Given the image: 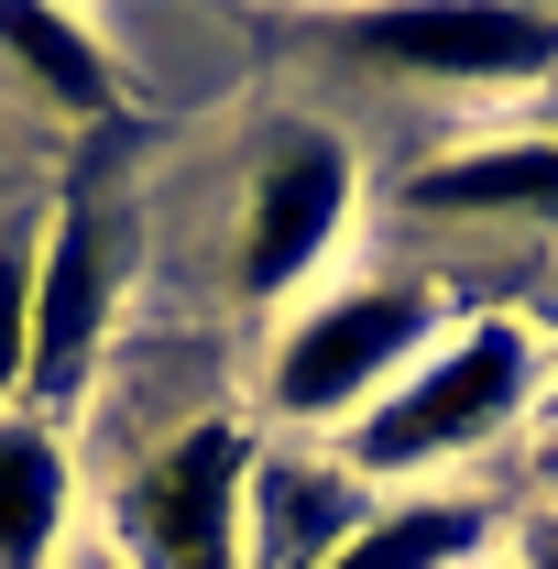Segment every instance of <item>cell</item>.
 Masks as SVG:
<instances>
[{
  "instance_id": "6da1fadb",
  "label": "cell",
  "mask_w": 558,
  "mask_h": 569,
  "mask_svg": "<svg viewBox=\"0 0 558 569\" xmlns=\"http://www.w3.org/2000/svg\"><path fill=\"white\" fill-rule=\"evenodd\" d=\"M537 383H548V340H537L526 318H471V329L438 340L372 417H350L340 471L350 482H417V471H438V460L482 449L492 427H515Z\"/></svg>"
},
{
  "instance_id": "7a4b0ae2",
  "label": "cell",
  "mask_w": 558,
  "mask_h": 569,
  "mask_svg": "<svg viewBox=\"0 0 558 569\" xmlns=\"http://www.w3.org/2000/svg\"><path fill=\"white\" fill-rule=\"evenodd\" d=\"M427 329H438V296H427V284L307 296V307H285V329H275L263 395H275V417H296V427L372 417V406L427 361Z\"/></svg>"
},
{
  "instance_id": "3957f363",
  "label": "cell",
  "mask_w": 558,
  "mask_h": 569,
  "mask_svg": "<svg viewBox=\"0 0 558 569\" xmlns=\"http://www.w3.org/2000/svg\"><path fill=\"white\" fill-rule=\"evenodd\" d=\"M252 427L198 417L187 438H165L153 460L121 471L110 493V559L121 569H241V493H252Z\"/></svg>"
},
{
  "instance_id": "277c9868",
  "label": "cell",
  "mask_w": 558,
  "mask_h": 569,
  "mask_svg": "<svg viewBox=\"0 0 558 569\" xmlns=\"http://www.w3.org/2000/svg\"><path fill=\"white\" fill-rule=\"evenodd\" d=\"M361 209V164L340 132L318 121H285L252 164V198H241V296L252 307H296L307 284L329 274V252L350 241Z\"/></svg>"
},
{
  "instance_id": "5b68a950",
  "label": "cell",
  "mask_w": 558,
  "mask_h": 569,
  "mask_svg": "<svg viewBox=\"0 0 558 569\" xmlns=\"http://www.w3.org/2000/svg\"><path fill=\"white\" fill-rule=\"evenodd\" d=\"M110 296H121V241H110L99 198H67L56 230L33 241V351H22V383H33L44 406H67L77 383L99 372Z\"/></svg>"
},
{
  "instance_id": "8992f818",
  "label": "cell",
  "mask_w": 558,
  "mask_h": 569,
  "mask_svg": "<svg viewBox=\"0 0 558 569\" xmlns=\"http://www.w3.org/2000/svg\"><path fill=\"white\" fill-rule=\"evenodd\" d=\"M350 56L372 67H406V77H460V88H515V77H558V22L548 11H361L340 33Z\"/></svg>"
},
{
  "instance_id": "52a82bcc",
  "label": "cell",
  "mask_w": 558,
  "mask_h": 569,
  "mask_svg": "<svg viewBox=\"0 0 558 569\" xmlns=\"http://www.w3.org/2000/svg\"><path fill=\"white\" fill-rule=\"evenodd\" d=\"M372 515V482H350L340 460H252V493H241V569H318L340 559Z\"/></svg>"
},
{
  "instance_id": "ba28073f",
  "label": "cell",
  "mask_w": 558,
  "mask_h": 569,
  "mask_svg": "<svg viewBox=\"0 0 558 569\" xmlns=\"http://www.w3.org/2000/svg\"><path fill=\"white\" fill-rule=\"evenodd\" d=\"M77 526V460L56 417L0 406V569H56Z\"/></svg>"
},
{
  "instance_id": "9c48e42d",
  "label": "cell",
  "mask_w": 558,
  "mask_h": 569,
  "mask_svg": "<svg viewBox=\"0 0 558 569\" xmlns=\"http://www.w3.org/2000/svg\"><path fill=\"white\" fill-rule=\"evenodd\" d=\"M0 67L22 77L44 110H67V121H110L121 110V67H110V44L67 22V11H33V0H0Z\"/></svg>"
},
{
  "instance_id": "30bf717a",
  "label": "cell",
  "mask_w": 558,
  "mask_h": 569,
  "mask_svg": "<svg viewBox=\"0 0 558 569\" xmlns=\"http://www.w3.org/2000/svg\"><path fill=\"white\" fill-rule=\"evenodd\" d=\"M406 209L427 219H515V209H558V132L548 142H482V153H449L406 187Z\"/></svg>"
},
{
  "instance_id": "8fae6325",
  "label": "cell",
  "mask_w": 558,
  "mask_h": 569,
  "mask_svg": "<svg viewBox=\"0 0 558 569\" xmlns=\"http://www.w3.org/2000/svg\"><path fill=\"white\" fill-rule=\"evenodd\" d=\"M482 537H492V515L460 503V493H438V503H372L361 537H350L340 559H318V569H460Z\"/></svg>"
},
{
  "instance_id": "7c38bea8",
  "label": "cell",
  "mask_w": 558,
  "mask_h": 569,
  "mask_svg": "<svg viewBox=\"0 0 558 569\" xmlns=\"http://www.w3.org/2000/svg\"><path fill=\"white\" fill-rule=\"evenodd\" d=\"M33 351V241H0V395H22Z\"/></svg>"
},
{
  "instance_id": "4fadbf2b",
  "label": "cell",
  "mask_w": 558,
  "mask_h": 569,
  "mask_svg": "<svg viewBox=\"0 0 558 569\" xmlns=\"http://www.w3.org/2000/svg\"><path fill=\"white\" fill-rule=\"evenodd\" d=\"M526 569H558V515H537V526H526Z\"/></svg>"
},
{
  "instance_id": "5bb4252c",
  "label": "cell",
  "mask_w": 558,
  "mask_h": 569,
  "mask_svg": "<svg viewBox=\"0 0 558 569\" xmlns=\"http://www.w3.org/2000/svg\"><path fill=\"white\" fill-rule=\"evenodd\" d=\"M77 569H121V559H110V548H88V559H77Z\"/></svg>"
},
{
  "instance_id": "9a60e30c",
  "label": "cell",
  "mask_w": 558,
  "mask_h": 569,
  "mask_svg": "<svg viewBox=\"0 0 558 569\" xmlns=\"http://www.w3.org/2000/svg\"><path fill=\"white\" fill-rule=\"evenodd\" d=\"M548 482H558V449H548Z\"/></svg>"
}]
</instances>
